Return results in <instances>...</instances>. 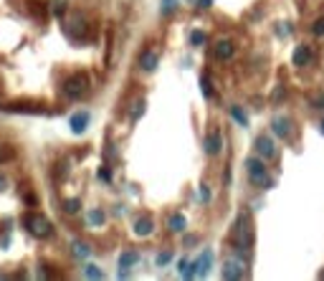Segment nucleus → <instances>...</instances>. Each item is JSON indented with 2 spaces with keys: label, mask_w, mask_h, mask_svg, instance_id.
<instances>
[{
  "label": "nucleus",
  "mask_w": 324,
  "mask_h": 281,
  "mask_svg": "<svg viewBox=\"0 0 324 281\" xmlns=\"http://www.w3.org/2000/svg\"><path fill=\"white\" fill-rule=\"evenodd\" d=\"M69 127L73 135H84L86 127H89V112H73L69 117Z\"/></svg>",
  "instance_id": "nucleus-9"
},
{
  "label": "nucleus",
  "mask_w": 324,
  "mask_h": 281,
  "mask_svg": "<svg viewBox=\"0 0 324 281\" xmlns=\"http://www.w3.org/2000/svg\"><path fill=\"white\" fill-rule=\"evenodd\" d=\"M271 129H274L276 137L289 140V137H291V119H289L286 114H276L274 119H271Z\"/></svg>",
  "instance_id": "nucleus-6"
},
{
  "label": "nucleus",
  "mask_w": 324,
  "mask_h": 281,
  "mask_svg": "<svg viewBox=\"0 0 324 281\" xmlns=\"http://www.w3.org/2000/svg\"><path fill=\"white\" fill-rule=\"evenodd\" d=\"M66 25H69V33L71 36H84V31H86V18L81 16V13H71L69 21H66Z\"/></svg>",
  "instance_id": "nucleus-11"
},
{
  "label": "nucleus",
  "mask_w": 324,
  "mask_h": 281,
  "mask_svg": "<svg viewBox=\"0 0 324 281\" xmlns=\"http://www.w3.org/2000/svg\"><path fill=\"white\" fill-rule=\"evenodd\" d=\"M312 33H314V36H324V16L317 18V21L312 23Z\"/></svg>",
  "instance_id": "nucleus-31"
},
{
  "label": "nucleus",
  "mask_w": 324,
  "mask_h": 281,
  "mask_svg": "<svg viewBox=\"0 0 324 281\" xmlns=\"http://www.w3.org/2000/svg\"><path fill=\"white\" fill-rule=\"evenodd\" d=\"M243 269H246V261H241L238 256L235 258H228L223 263V279H243Z\"/></svg>",
  "instance_id": "nucleus-7"
},
{
  "label": "nucleus",
  "mask_w": 324,
  "mask_h": 281,
  "mask_svg": "<svg viewBox=\"0 0 324 281\" xmlns=\"http://www.w3.org/2000/svg\"><path fill=\"white\" fill-rule=\"evenodd\" d=\"M89 226H94V228H99V226H104V220H107V215H104V211H99V208H94L92 213H89Z\"/></svg>",
  "instance_id": "nucleus-20"
},
{
  "label": "nucleus",
  "mask_w": 324,
  "mask_h": 281,
  "mask_svg": "<svg viewBox=\"0 0 324 281\" xmlns=\"http://www.w3.org/2000/svg\"><path fill=\"white\" fill-rule=\"evenodd\" d=\"M64 211H66L69 215H76V213L81 211V200H79V198H69V200L64 203Z\"/></svg>",
  "instance_id": "nucleus-21"
},
{
  "label": "nucleus",
  "mask_w": 324,
  "mask_h": 281,
  "mask_svg": "<svg viewBox=\"0 0 324 281\" xmlns=\"http://www.w3.org/2000/svg\"><path fill=\"white\" fill-rule=\"evenodd\" d=\"M89 86H92V81H89V76L86 73H71V76L66 79V84H64V94L69 96V99H84L86 94H89Z\"/></svg>",
  "instance_id": "nucleus-3"
},
{
  "label": "nucleus",
  "mask_w": 324,
  "mask_h": 281,
  "mask_svg": "<svg viewBox=\"0 0 324 281\" xmlns=\"http://www.w3.org/2000/svg\"><path fill=\"white\" fill-rule=\"evenodd\" d=\"M71 254L76 256V258H86V256L92 254V248L86 246L84 241H71Z\"/></svg>",
  "instance_id": "nucleus-19"
},
{
  "label": "nucleus",
  "mask_w": 324,
  "mask_h": 281,
  "mask_svg": "<svg viewBox=\"0 0 324 281\" xmlns=\"http://www.w3.org/2000/svg\"><path fill=\"white\" fill-rule=\"evenodd\" d=\"M319 279H324V271H322V274H319Z\"/></svg>",
  "instance_id": "nucleus-42"
},
{
  "label": "nucleus",
  "mask_w": 324,
  "mask_h": 281,
  "mask_svg": "<svg viewBox=\"0 0 324 281\" xmlns=\"http://www.w3.org/2000/svg\"><path fill=\"white\" fill-rule=\"evenodd\" d=\"M314 107H317V109H322V112H324V92H322V94H319V96H317V99H314Z\"/></svg>",
  "instance_id": "nucleus-35"
},
{
  "label": "nucleus",
  "mask_w": 324,
  "mask_h": 281,
  "mask_svg": "<svg viewBox=\"0 0 324 281\" xmlns=\"http://www.w3.org/2000/svg\"><path fill=\"white\" fill-rule=\"evenodd\" d=\"M200 200H203V203H208V200H210V187L205 185V183L200 185Z\"/></svg>",
  "instance_id": "nucleus-32"
},
{
  "label": "nucleus",
  "mask_w": 324,
  "mask_h": 281,
  "mask_svg": "<svg viewBox=\"0 0 324 281\" xmlns=\"http://www.w3.org/2000/svg\"><path fill=\"white\" fill-rule=\"evenodd\" d=\"M254 147H256V152L261 157H266V160H274L276 157V144H274V140L269 135H258L254 140Z\"/></svg>",
  "instance_id": "nucleus-5"
},
{
  "label": "nucleus",
  "mask_w": 324,
  "mask_h": 281,
  "mask_svg": "<svg viewBox=\"0 0 324 281\" xmlns=\"http://www.w3.org/2000/svg\"><path fill=\"white\" fill-rule=\"evenodd\" d=\"M200 92L205 99H213V86H210V79L208 76H200Z\"/></svg>",
  "instance_id": "nucleus-24"
},
{
  "label": "nucleus",
  "mask_w": 324,
  "mask_h": 281,
  "mask_svg": "<svg viewBox=\"0 0 324 281\" xmlns=\"http://www.w3.org/2000/svg\"><path fill=\"white\" fill-rule=\"evenodd\" d=\"M144 112H147V101H144V99H135V104L129 107V119H132V122L142 119Z\"/></svg>",
  "instance_id": "nucleus-17"
},
{
  "label": "nucleus",
  "mask_w": 324,
  "mask_h": 281,
  "mask_svg": "<svg viewBox=\"0 0 324 281\" xmlns=\"http://www.w3.org/2000/svg\"><path fill=\"white\" fill-rule=\"evenodd\" d=\"M25 228L31 235H36V238H51L53 235V223L41 213H28L25 215Z\"/></svg>",
  "instance_id": "nucleus-4"
},
{
  "label": "nucleus",
  "mask_w": 324,
  "mask_h": 281,
  "mask_svg": "<svg viewBox=\"0 0 324 281\" xmlns=\"http://www.w3.org/2000/svg\"><path fill=\"white\" fill-rule=\"evenodd\" d=\"M213 258H215V254L210 248H205L203 254H200V258H198V279H203V276H208L210 274V269H213Z\"/></svg>",
  "instance_id": "nucleus-10"
},
{
  "label": "nucleus",
  "mask_w": 324,
  "mask_h": 281,
  "mask_svg": "<svg viewBox=\"0 0 324 281\" xmlns=\"http://www.w3.org/2000/svg\"><path fill=\"white\" fill-rule=\"evenodd\" d=\"M220 150H223V135H220V129H215V132H210V135L205 137L203 152L205 155H220Z\"/></svg>",
  "instance_id": "nucleus-8"
},
{
  "label": "nucleus",
  "mask_w": 324,
  "mask_h": 281,
  "mask_svg": "<svg viewBox=\"0 0 324 281\" xmlns=\"http://www.w3.org/2000/svg\"><path fill=\"white\" fill-rule=\"evenodd\" d=\"M193 243H198L195 235H185V246H193Z\"/></svg>",
  "instance_id": "nucleus-39"
},
{
  "label": "nucleus",
  "mask_w": 324,
  "mask_h": 281,
  "mask_svg": "<svg viewBox=\"0 0 324 281\" xmlns=\"http://www.w3.org/2000/svg\"><path fill=\"white\" fill-rule=\"evenodd\" d=\"M155 231V220L150 218V215H139L137 220H135V233L139 235V238H147Z\"/></svg>",
  "instance_id": "nucleus-14"
},
{
  "label": "nucleus",
  "mask_w": 324,
  "mask_h": 281,
  "mask_svg": "<svg viewBox=\"0 0 324 281\" xmlns=\"http://www.w3.org/2000/svg\"><path fill=\"white\" fill-rule=\"evenodd\" d=\"M276 31H278V36H286V33H289V23H278Z\"/></svg>",
  "instance_id": "nucleus-36"
},
{
  "label": "nucleus",
  "mask_w": 324,
  "mask_h": 281,
  "mask_svg": "<svg viewBox=\"0 0 324 281\" xmlns=\"http://www.w3.org/2000/svg\"><path fill=\"white\" fill-rule=\"evenodd\" d=\"M198 3V8L200 10H208V8H213V0H195Z\"/></svg>",
  "instance_id": "nucleus-34"
},
{
  "label": "nucleus",
  "mask_w": 324,
  "mask_h": 281,
  "mask_svg": "<svg viewBox=\"0 0 324 281\" xmlns=\"http://www.w3.org/2000/svg\"><path fill=\"white\" fill-rule=\"evenodd\" d=\"M190 43H193V46H203V43H205V33L203 31H193V33H190Z\"/></svg>",
  "instance_id": "nucleus-29"
},
{
  "label": "nucleus",
  "mask_w": 324,
  "mask_h": 281,
  "mask_svg": "<svg viewBox=\"0 0 324 281\" xmlns=\"http://www.w3.org/2000/svg\"><path fill=\"white\" fill-rule=\"evenodd\" d=\"M139 69H142V71H147V73H152V71L157 69V53L144 51V53L139 56Z\"/></svg>",
  "instance_id": "nucleus-16"
},
{
  "label": "nucleus",
  "mask_w": 324,
  "mask_h": 281,
  "mask_svg": "<svg viewBox=\"0 0 324 281\" xmlns=\"http://www.w3.org/2000/svg\"><path fill=\"white\" fill-rule=\"evenodd\" d=\"M233 53H235L233 41H218L215 46H213V56L220 58V61H228V58H233Z\"/></svg>",
  "instance_id": "nucleus-12"
},
{
  "label": "nucleus",
  "mask_w": 324,
  "mask_h": 281,
  "mask_svg": "<svg viewBox=\"0 0 324 281\" xmlns=\"http://www.w3.org/2000/svg\"><path fill=\"white\" fill-rule=\"evenodd\" d=\"M167 228H170L172 233H185V228H187L185 215H183V213H172V215L167 218Z\"/></svg>",
  "instance_id": "nucleus-15"
},
{
  "label": "nucleus",
  "mask_w": 324,
  "mask_h": 281,
  "mask_svg": "<svg viewBox=\"0 0 324 281\" xmlns=\"http://www.w3.org/2000/svg\"><path fill=\"white\" fill-rule=\"evenodd\" d=\"M291 61H294V66H299V69L309 66V61H312V48H309V46H297L294 53H291Z\"/></svg>",
  "instance_id": "nucleus-13"
},
{
  "label": "nucleus",
  "mask_w": 324,
  "mask_h": 281,
  "mask_svg": "<svg viewBox=\"0 0 324 281\" xmlns=\"http://www.w3.org/2000/svg\"><path fill=\"white\" fill-rule=\"evenodd\" d=\"M48 8H51V13H53V16H61V13H64V8H66V0H51V3H48Z\"/></svg>",
  "instance_id": "nucleus-27"
},
{
  "label": "nucleus",
  "mask_w": 324,
  "mask_h": 281,
  "mask_svg": "<svg viewBox=\"0 0 324 281\" xmlns=\"http://www.w3.org/2000/svg\"><path fill=\"white\" fill-rule=\"evenodd\" d=\"M322 135H324V122H322Z\"/></svg>",
  "instance_id": "nucleus-41"
},
{
  "label": "nucleus",
  "mask_w": 324,
  "mask_h": 281,
  "mask_svg": "<svg viewBox=\"0 0 324 281\" xmlns=\"http://www.w3.org/2000/svg\"><path fill=\"white\" fill-rule=\"evenodd\" d=\"M271 99H274V101H278V99H284V89H281V86H278V89H276V92L271 94Z\"/></svg>",
  "instance_id": "nucleus-37"
},
{
  "label": "nucleus",
  "mask_w": 324,
  "mask_h": 281,
  "mask_svg": "<svg viewBox=\"0 0 324 281\" xmlns=\"http://www.w3.org/2000/svg\"><path fill=\"white\" fill-rule=\"evenodd\" d=\"M8 187V180H5V175H0V190H5Z\"/></svg>",
  "instance_id": "nucleus-40"
},
{
  "label": "nucleus",
  "mask_w": 324,
  "mask_h": 281,
  "mask_svg": "<svg viewBox=\"0 0 324 281\" xmlns=\"http://www.w3.org/2000/svg\"><path fill=\"white\" fill-rule=\"evenodd\" d=\"M84 276L86 279H104V274H101V269H99V266H94V263H89V266H86V269H84Z\"/></svg>",
  "instance_id": "nucleus-23"
},
{
  "label": "nucleus",
  "mask_w": 324,
  "mask_h": 281,
  "mask_svg": "<svg viewBox=\"0 0 324 281\" xmlns=\"http://www.w3.org/2000/svg\"><path fill=\"white\" fill-rule=\"evenodd\" d=\"M139 261V254L137 251H124V254L119 256V269H132Z\"/></svg>",
  "instance_id": "nucleus-18"
},
{
  "label": "nucleus",
  "mask_w": 324,
  "mask_h": 281,
  "mask_svg": "<svg viewBox=\"0 0 324 281\" xmlns=\"http://www.w3.org/2000/svg\"><path fill=\"white\" fill-rule=\"evenodd\" d=\"M183 279H198V261L187 263V269L183 271Z\"/></svg>",
  "instance_id": "nucleus-26"
},
{
  "label": "nucleus",
  "mask_w": 324,
  "mask_h": 281,
  "mask_svg": "<svg viewBox=\"0 0 324 281\" xmlns=\"http://www.w3.org/2000/svg\"><path fill=\"white\" fill-rule=\"evenodd\" d=\"M246 172H248V180H251L256 187H261V190H271V187H274L271 175H269L266 165H263L261 160L248 157V160H246Z\"/></svg>",
  "instance_id": "nucleus-2"
},
{
  "label": "nucleus",
  "mask_w": 324,
  "mask_h": 281,
  "mask_svg": "<svg viewBox=\"0 0 324 281\" xmlns=\"http://www.w3.org/2000/svg\"><path fill=\"white\" fill-rule=\"evenodd\" d=\"M231 119H235L241 127H248V119H246V112L241 107H231Z\"/></svg>",
  "instance_id": "nucleus-22"
},
{
  "label": "nucleus",
  "mask_w": 324,
  "mask_h": 281,
  "mask_svg": "<svg viewBox=\"0 0 324 281\" xmlns=\"http://www.w3.org/2000/svg\"><path fill=\"white\" fill-rule=\"evenodd\" d=\"M99 177H101V180H104V183H112V177H114V175H112V172H109L107 167H101V170H99Z\"/></svg>",
  "instance_id": "nucleus-33"
},
{
  "label": "nucleus",
  "mask_w": 324,
  "mask_h": 281,
  "mask_svg": "<svg viewBox=\"0 0 324 281\" xmlns=\"http://www.w3.org/2000/svg\"><path fill=\"white\" fill-rule=\"evenodd\" d=\"M167 263H172V251H162L157 256V266H167Z\"/></svg>",
  "instance_id": "nucleus-30"
},
{
  "label": "nucleus",
  "mask_w": 324,
  "mask_h": 281,
  "mask_svg": "<svg viewBox=\"0 0 324 281\" xmlns=\"http://www.w3.org/2000/svg\"><path fill=\"white\" fill-rule=\"evenodd\" d=\"M187 263H190L187 258H180V263H178V271H180V274H183V271L187 269Z\"/></svg>",
  "instance_id": "nucleus-38"
},
{
  "label": "nucleus",
  "mask_w": 324,
  "mask_h": 281,
  "mask_svg": "<svg viewBox=\"0 0 324 281\" xmlns=\"http://www.w3.org/2000/svg\"><path fill=\"white\" fill-rule=\"evenodd\" d=\"M10 157H13V147L0 142V162H5V160H10Z\"/></svg>",
  "instance_id": "nucleus-28"
},
{
  "label": "nucleus",
  "mask_w": 324,
  "mask_h": 281,
  "mask_svg": "<svg viewBox=\"0 0 324 281\" xmlns=\"http://www.w3.org/2000/svg\"><path fill=\"white\" fill-rule=\"evenodd\" d=\"M175 8H178V0H162L160 13L162 16H170V13H175Z\"/></svg>",
  "instance_id": "nucleus-25"
},
{
  "label": "nucleus",
  "mask_w": 324,
  "mask_h": 281,
  "mask_svg": "<svg viewBox=\"0 0 324 281\" xmlns=\"http://www.w3.org/2000/svg\"><path fill=\"white\" fill-rule=\"evenodd\" d=\"M233 243H235L233 246L235 248V256L248 263V258H251V246H254V223H251V218H248L246 213H241L238 218H235Z\"/></svg>",
  "instance_id": "nucleus-1"
}]
</instances>
